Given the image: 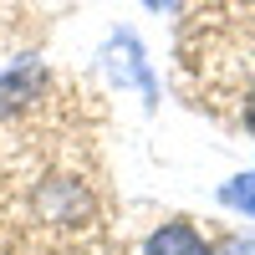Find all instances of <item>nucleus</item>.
Returning <instances> with one entry per match:
<instances>
[{
    "label": "nucleus",
    "mask_w": 255,
    "mask_h": 255,
    "mask_svg": "<svg viewBox=\"0 0 255 255\" xmlns=\"http://www.w3.org/2000/svg\"><path fill=\"white\" fill-rule=\"evenodd\" d=\"M102 72L113 77V87L123 92H138V102L148 113L158 108V77H153V61H148V46H143V36L138 31H113L108 41H102Z\"/></svg>",
    "instance_id": "obj_1"
},
{
    "label": "nucleus",
    "mask_w": 255,
    "mask_h": 255,
    "mask_svg": "<svg viewBox=\"0 0 255 255\" xmlns=\"http://www.w3.org/2000/svg\"><path fill=\"white\" fill-rule=\"evenodd\" d=\"M41 92H46V67L36 56H15L0 67V118H20Z\"/></svg>",
    "instance_id": "obj_2"
},
{
    "label": "nucleus",
    "mask_w": 255,
    "mask_h": 255,
    "mask_svg": "<svg viewBox=\"0 0 255 255\" xmlns=\"http://www.w3.org/2000/svg\"><path fill=\"white\" fill-rule=\"evenodd\" d=\"M138 255H215V240H204V230L189 220H163L148 230Z\"/></svg>",
    "instance_id": "obj_3"
},
{
    "label": "nucleus",
    "mask_w": 255,
    "mask_h": 255,
    "mask_svg": "<svg viewBox=\"0 0 255 255\" xmlns=\"http://www.w3.org/2000/svg\"><path fill=\"white\" fill-rule=\"evenodd\" d=\"M215 199L230 209V215H240V220H250V225H255V168H250V174L225 179V184L215 189Z\"/></svg>",
    "instance_id": "obj_4"
},
{
    "label": "nucleus",
    "mask_w": 255,
    "mask_h": 255,
    "mask_svg": "<svg viewBox=\"0 0 255 255\" xmlns=\"http://www.w3.org/2000/svg\"><path fill=\"white\" fill-rule=\"evenodd\" d=\"M215 255H255V235H225L215 240Z\"/></svg>",
    "instance_id": "obj_5"
},
{
    "label": "nucleus",
    "mask_w": 255,
    "mask_h": 255,
    "mask_svg": "<svg viewBox=\"0 0 255 255\" xmlns=\"http://www.w3.org/2000/svg\"><path fill=\"white\" fill-rule=\"evenodd\" d=\"M138 5H143V10H153V15H168L179 0H138Z\"/></svg>",
    "instance_id": "obj_6"
},
{
    "label": "nucleus",
    "mask_w": 255,
    "mask_h": 255,
    "mask_svg": "<svg viewBox=\"0 0 255 255\" xmlns=\"http://www.w3.org/2000/svg\"><path fill=\"white\" fill-rule=\"evenodd\" d=\"M245 128L255 133V87H250V97H245Z\"/></svg>",
    "instance_id": "obj_7"
}]
</instances>
